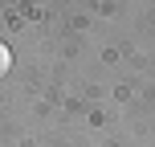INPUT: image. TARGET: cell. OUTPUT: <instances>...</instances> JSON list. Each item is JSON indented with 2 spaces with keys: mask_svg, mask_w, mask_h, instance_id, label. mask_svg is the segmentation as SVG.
Here are the masks:
<instances>
[{
  "mask_svg": "<svg viewBox=\"0 0 155 147\" xmlns=\"http://www.w3.org/2000/svg\"><path fill=\"white\" fill-rule=\"evenodd\" d=\"M8 70H12V49H8L4 41H0V78H4Z\"/></svg>",
  "mask_w": 155,
  "mask_h": 147,
  "instance_id": "1",
  "label": "cell"
}]
</instances>
